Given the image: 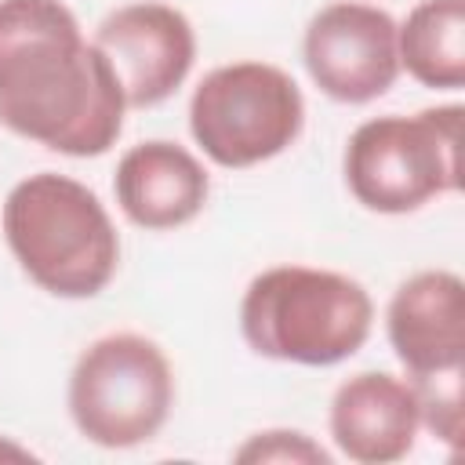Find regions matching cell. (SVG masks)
Instances as JSON below:
<instances>
[{"mask_svg": "<svg viewBox=\"0 0 465 465\" xmlns=\"http://www.w3.org/2000/svg\"><path fill=\"white\" fill-rule=\"evenodd\" d=\"M4 240L22 272L54 298H94L120 265V236L102 200L54 171L29 174L7 193Z\"/></svg>", "mask_w": 465, "mask_h": 465, "instance_id": "obj_2", "label": "cell"}, {"mask_svg": "<svg viewBox=\"0 0 465 465\" xmlns=\"http://www.w3.org/2000/svg\"><path fill=\"white\" fill-rule=\"evenodd\" d=\"M305 127V98L291 73L269 62L211 69L189 98V131L218 167L243 171L291 149Z\"/></svg>", "mask_w": 465, "mask_h": 465, "instance_id": "obj_6", "label": "cell"}, {"mask_svg": "<svg viewBox=\"0 0 465 465\" xmlns=\"http://www.w3.org/2000/svg\"><path fill=\"white\" fill-rule=\"evenodd\" d=\"M113 193L127 222L138 229H178L193 222L211 193L203 163L178 142L153 138L131 145L113 174Z\"/></svg>", "mask_w": 465, "mask_h": 465, "instance_id": "obj_11", "label": "cell"}, {"mask_svg": "<svg viewBox=\"0 0 465 465\" xmlns=\"http://www.w3.org/2000/svg\"><path fill=\"white\" fill-rule=\"evenodd\" d=\"M124 91L62 0H0V124L65 156H102Z\"/></svg>", "mask_w": 465, "mask_h": 465, "instance_id": "obj_1", "label": "cell"}, {"mask_svg": "<svg viewBox=\"0 0 465 465\" xmlns=\"http://www.w3.org/2000/svg\"><path fill=\"white\" fill-rule=\"evenodd\" d=\"M302 62L327 98L345 105L374 102L400 76L396 18L374 4H327L305 25Z\"/></svg>", "mask_w": 465, "mask_h": 465, "instance_id": "obj_7", "label": "cell"}, {"mask_svg": "<svg viewBox=\"0 0 465 465\" xmlns=\"http://www.w3.org/2000/svg\"><path fill=\"white\" fill-rule=\"evenodd\" d=\"M385 331L411 381L458 374L465 363V283L458 272L425 269L389 302Z\"/></svg>", "mask_w": 465, "mask_h": 465, "instance_id": "obj_9", "label": "cell"}, {"mask_svg": "<svg viewBox=\"0 0 465 465\" xmlns=\"http://www.w3.org/2000/svg\"><path fill=\"white\" fill-rule=\"evenodd\" d=\"M374 327L367 287L334 269L272 265L258 272L240 302L243 341L280 363L334 367L363 349Z\"/></svg>", "mask_w": 465, "mask_h": 465, "instance_id": "obj_3", "label": "cell"}, {"mask_svg": "<svg viewBox=\"0 0 465 465\" xmlns=\"http://www.w3.org/2000/svg\"><path fill=\"white\" fill-rule=\"evenodd\" d=\"M236 461H291V465H331V454L298 429H265L254 432L232 454Z\"/></svg>", "mask_w": 465, "mask_h": 465, "instance_id": "obj_14", "label": "cell"}, {"mask_svg": "<svg viewBox=\"0 0 465 465\" xmlns=\"http://www.w3.org/2000/svg\"><path fill=\"white\" fill-rule=\"evenodd\" d=\"M174 407V374L163 349L145 334H105L91 341L69 374V418L98 447L127 450L149 443Z\"/></svg>", "mask_w": 465, "mask_h": 465, "instance_id": "obj_5", "label": "cell"}, {"mask_svg": "<svg viewBox=\"0 0 465 465\" xmlns=\"http://www.w3.org/2000/svg\"><path fill=\"white\" fill-rule=\"evenodd\" d=\"M411 385L418 392L421 425L432 436H440L443 443L458 447L461 443V371L421 378V381H411Z\"/></svg>", "mask_w": 465, "mask_h": 465, "instance_id": "obj_13", "label": "cell"}, {"mask_svg": "<svg viewBox=\"0 0 465 465\" xmlns=\"http://www.w3.org/2000/svg\"><path fill=\"white\" fill-rule=\"evenodd\" d=\"M421 429L418 392L389 371H360L334 389L331 440L360 465H389L411 454Z\"/></svg>", "mask_w": 465, "mask_h": 465, "instance_id": "obj_10", "label": "cell"}, {"mask_svg": "<svg viewBox=\"0 0 465 465\" xmlns=\"http://www.w3.org/2000/svg\"><path fill=\"white\" fill-rule=\"evenodd\" d=\"M345 185L367 211L407 214L461 185V105L374 116L349 134Z\"/></svg>", "mask_w": 465, "mask_h": 465, "instance_id": "obj_4", "label": "cell"}, {"mask_svg": "<svg viewBox=\"0 0 465 465\" xmlns=\"http://www.w3.org/2000/svg\"><path fill=\"white\" fill-rule=\"evenodd\" d=\"M91 44L109 62L127 109L167 102L196 62V33L189 18L160 0H138L109 11Z\"/></svg>", "mask_w": 465, "mask_h": 465, "instance_id": "obj_8", "label": "cell"}, {"mask_svg": "<svg viewBox=\"0 0 465 465\" xmlns=\"http://www.w3.org/2000/svg\"><path fill=\"white\" fill-rule=\"evenodd\" d=\"M400 69L421 87L458 91L465 84V0H421L396 25Z\"/></svg>", "mask_w": 465, "mask_h": 465, "instance_id": "obj_12", "label": "cell"}, {"mask_svg": "<svg viewBox=\"0 0 465 465\" xmlns=\"http://www.w3.org/2000/svg\"><path fill=\"white\" fill-rule=\"evenodd\" d=\"M0 458H33L25 447H15V443H4L0 440Z\"/></svg>", "mask_w": 465, "mask_h": 465, "instance_id": "obj_15", "label": "cell"}]
</instances>
